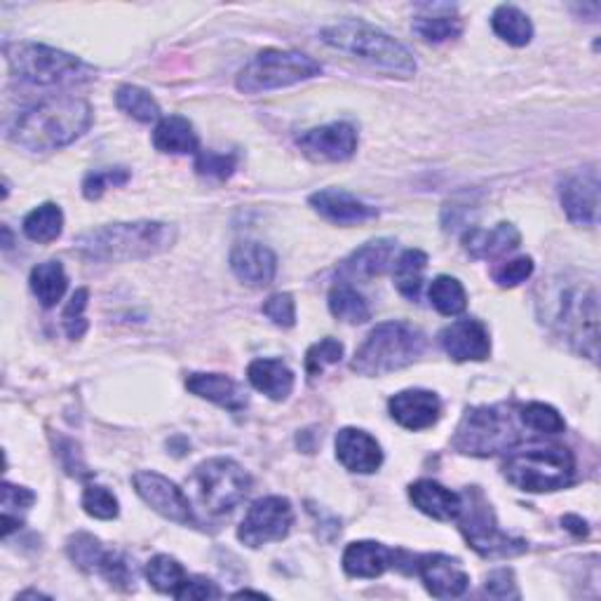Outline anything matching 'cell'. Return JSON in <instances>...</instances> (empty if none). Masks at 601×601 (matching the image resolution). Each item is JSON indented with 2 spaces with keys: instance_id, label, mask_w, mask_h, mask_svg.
Here are the masks:
<instances>
[{
  "instance_id": "cell-35",
  "label": "cell",
  "mask_w": 601,
  "mask_h": 601,
  "mask_svg": "<svg viewBox=\"0 0 601 601\" xmlns=\"http://www.w3.org/2000/svg\"><path fill=\"white\" fill-rule=\"evenodd\" d=\"M413 33L421 41L430 43V45H442L446 41H454L461 36L463 31V22L458 20L456 14H421L416 16L411 24Z\"/></svg>"
},
{
  "instance_id": "cell-31",
  "label": "cell",
  "mask_w": 601,
  "mask_h": 601,
  "mask_svg": "<svg viewBox=\"0 0 601 601\" xmlns=\"http://www.w3.org/2000/svg\"><path fill=\"white\" fill-rule=\"evenodd\" d=\"M494 33L512 47H524L533 38V24L517 5H498L491 14Z\"/></svg>"
},
{
  "instance_id": "cell-44",
  "label": "cell",
  "mask_w": 601,
  "mask_h": 601,
  "mask_svg": "<svg viewBox=\"0 0 601 601\" xmlns=\"http://www.w3.org/2000/svg\"><path fill=\"white\" fill-rule=\"evenodd\" d=\"M97 571L102 574L104 580L109 582L111 588H115V590L129 592L132 588H135V574H132L125 555H121V553H113V549H106V555L102 557V562H99V569Z\"/></svg>"
},
{
  "instance_id": "cell-19",
  "label": "cell",
  "mask_w": 601,
  "mask_h": 601,
  "mask_svg": "<svg viewBox=\"0 0 601 601\" xmlns=\"http://www.w3.org/2000/svg\"><path fill=\"white\" fill-rule=\"evenodd\" d=\"M416 574L421 576L426 590L435 599H454L470 588V576L465 574L458 559L446 555H426L416 564Z\"/></svg>"
},
{
  "instance_id": "cell-45",
  "label": "cell",
  "mask_w": 601,
  "mask_h": 601,
  "mask_svg": "<svg viewBox=\"0 0 601 601\" xmlns=\"http://www.w3.org/2000/svg\"><path fill=\"white\" fill-rule=\"evenodd\" d=\"M88 298H90V292H88V290H78V292L71 296L69 306L64 308L61 322H64L66 337H69L71 341L82 339V337H86V331H88V320H86Z\"/></svg>"
},
{
  "instance_id": "cell-30",
  "label": "cell",
  "mask_w": 601,
  "mask_h": 601,
  "mask_svg": "<svg viewBox=\"0 0 601 601\" xmlns=\"http://www.w3.org/2000/svg\"><path fill=\"white\" fill-rule=\"evenodd\" d=\"M428 265V254L421 249H407L395 263H393V280L397 292L409 300H419L421 287H423V273Z\"/></svg>"
},
{
  "instance_id": "cell-46",
  "label": "cell",
  "mask_w": 601,
  "mask_h": 601,
  "mask_svg": "<svg viewBox=\"0 0 601 601\" xmlns=\"http://www.w3.org/2000/svg\"><path fill=\"white\" fill-rule=\"evenodd\" d=\"M261 310L275 327L292 329L296 325V304L292 294H273Z\"/></svg>"
},
{
  "instance_id": "cell-34",
  "label": "cell",
  "mask_w": 601,
  "mask_h": 601,
  "mask_svg": "<svg viewBox=\"0 0 601 601\" xmlns=\"http://www.w3.org/2000/svg\"><path fill=\"white\" fill-rule=\"evenodd\" d=\"M115 106L139 123H156L160 118V104L156 97L137 86H121L115 90Z\"/></svg>"
},
{
  "instance_id": "cell-47",
  "label": "cell",
  "mask_w": 601,
  "mask_h": 601,
  "mask_svg": "<svg viewBox=\"0 0 601 601\" xmlns=\"http://www.w3.org/2000/svg\"><path fill=\"white\" fill-rule=\"evenodd\" d=\"M533 273V259L531 257H520L506 261L503 265H498L494 271V280L498 287H517L522 285L524 280H529Z\"/></svg>"
},
{
  "instance_id": "cell-4",
  "label": "cell",
  "mask_w": 601,
  "mask_h": 601,
  "mask_svg": "<svg viewBox=\"0 0 601 601\" xmlns=\"http://www.w3.org/2000/svg\"><path fill=\"white\" fill-rule=\"evenodd\" d=\"M426 337L423 331L409 322H383L376 325L370 337L355 350L350 370L360 376H386L407 370L423 355Z\"/></svg>"
},
{
  "instance_id": "cell-10",
  "label": "cell",
  "mask_w": 601,
  "mask_h": 601,
  "mask_svg": "<svg viewBox=\"0 0 601 601\" xmlns=\"http://www.w3.org/2000/svg\"><path fill=\"white\" fill-rule=\"evenodd\" d=\"M458 524L467 545H470L479 557L506 559L526 553V541L510 538L508 533L498 526L491 506L484 500V496L477 489L467 491V503L463 500Z\"/></svg>"
},
{
  "instance_id": "cell-32",
  "label": "cell",
  "mask_w": 601,
  "mask_h": 601,
  "mask_svg": "<svg viewBox=\"0 0 601 601\" xmlns=\"http://www.w3.org/2000/svg\"><path fill=\"white\" fill-rule=\"evenodd\" d=\"M329 310L337 320L348 325H364L372 317L370 304H366L364 296L355 287H350L348 282H339L337 287H331Z\"/></svg>"
},
{
  "instance_id": "cell-11",
  "label": "cell",
  "mask_w": 601,
  "mask_h": 601,
  "mask_svg": "<svg viewBox=\"0 0 601 601\" xmlns=\"http://www.w3.org/2000/svg\"><path fill=\"white\" fill-rule=\"evenodd\" d=\"M555 322L564 339L569 341L580 355L597 358L599 343V296L597 287H564L555 300Z\"/></svg>"
},
{
  "instance_id": "cell-14",
  "label": "cell",
  "mask_w": 601,
  "mask_h": 601,
  "mask_svg": "<svg viewBox=\"0 0 601 601\" xmlns=\"http://www.w3.org/2000/svg\"><path fill=\"white\" fill-rule=\"evenodd\" d=\"M296 146L317 162H345L358 150V129L350 123H329L308 129L296 139Z\"/></svg>"
},
{
  "instance_id": "cell-5",
  "label": "cell",
  "mask_w": 601,
  "mask_h": 601,
  "mask_svg": "<svg viewBox=\"0 0 601 601\" xmlns=\"http://www.w3.org/2000/svg\"><path fill=\"white\" fill-rule=\"evenodd\" d=\"M10 71L31 86H73L94 78V69L82 59L41 43H14L5 49Z\"/></svg>"
},
{
  "instance_id": "cell-6",
  "label": "cell",
  "mask_w": 601,
  "mask_h": 601,
  "mask_svg": "<svg viewBox=\"0 0 601 601\" xmlns=\"http://www.w3.org/2000/svg\"><path fill=\"white\" fill-rule=\"evenodd\" d=\"M503 475L514 489L526 494H549L569 487L576 475V456L566 446H536L512 454Z\"/></svg>"
},
{
  "instance_id": "cell-18",
  "label": "cell",
  "mask_w": 601,
  "mask_h": 601,
  "mask_svg": "<svg viewBox=\"0 0 601 601\" xmlns=\"http://www.w3.org/2000/svg\"><path fill=\"white\" fill-rule=\"evenodd\" d=\"M388 411L397 426H402L411 432H419L426 428H432L442 416V399L423 388L402 390L390 397Z\"/></svg>"
},
{
  "instance_id": "cell-42",
  "label": "cell",
  "mask_w": 601,
  "mask_h": 601,
  "mask_svg": "<svg viewBox=\"0 0 601 601\" xmlns=\"http://www.w3.org/2000/svg\"><path fill=\"white\" fill-rule=\"evenodd\" d=\"M238 170V158L233 154H216V150H200L195 158V172L200 177L226 181Z\"/></svg>"
},
{
  "instance_id": "cell-53",
  "label": "cell",
  "mask_w": 601,
  "mask_h": 601,
  "mask_svg": "<svg viewBox=\"0 0 601 601\" xmlns=\"http://www.w3.org/2000/svg\"><path fill=\"white\" fill-rule=\"evenodd\" d=\"M236 597H259V599H263L265 594H263V592H254V590H242V592H238Z\"/></svg>"
},
{
  "instance_id": "cell-41",
  "label": "cell",
  "mask_w": 601,
  "mask_h": 601,
  "mask_svg": "<svg viewBox=\"0 0 601 601\" xmlns=\"http://www.w3.org/2000/svg\"><path fill=\"white\" fill-rule=\"evenodd\" d=\"M343 358V343L337 339H322L308 348L306 353V374L310 378L322 376V372L331 364H339Z\"/></svg>"
},
{
  "instance_id": "cell-24",
  "label": "cell",
  "mask_w": 601,
  "mask_h": 601,
  "mask_svg": "<svg viewBox=\"0 0 601 601\" xmlns=\"http://www.w3.org/2000/svg\"><path fill=\"white\" fill-rule=\"evenodd\" d=\"M522 242V233L514 224L500 222L491 230L484 228H467L463 233V249L473 259H498L503 254L514 252Z\"/></svg>"
},
{
  "instance_id": "cell-16",
  "label": "cell",
  "mask_w": 601,
  "mask_h": 601,
  "mask_svg": "<svg viewBox=\"0 0 601 601\" xmlns=\"http://www.w3.org/2000/svg\"><path fill=\"white\" fill-rule=\"evenodd\" d=\"M407 553L402 549L386 547L376 541L350 543L343 553V571L350 578H381L388 569H402V559Z\"/></svg>"
},
{
  "instance_id": "cell-9",
  "label": "cell",
  "mask_w": 601,
  "mask_h": 601,
  "mask_svg": "<svg viewBox=\"0 0 601 601\" xmlns=\"http://www.w3.org/2000/svg\"><path fill=\"white\" fill-rule=\"evenodd\" d=\"M197 503L209 514L236 510L252 491V477L233 458H209L195 467L191 477Z\"/></svg>"
},
{
  "instance_id": "cell-51",
  "label": "cell",
  "mask_w": 601,
  "mask_h": 601,
  "mask_svg": "<svg viewBox=\"0 0 601 601\" xmlns=\"http://www.w3.org/2000/svg\"><path fill=\"white\" fill-rule=\"evenodd\" d=\"M36 503V494L26 487H14V484L5 481L3 484V510L12 512V510H26Z\"/></svg>"
},
{
  "instance_id": "cell-22",
  "label": "cell",
  "mask_w": 601,
  "mask_h": 601,
  "mask_svg": "<svg viewBox=\"0 0 601 601\" xmlns=\"http://www.w3.org/2000/svg\"><path fill=\"white\" fill-rule=\"evenodd\" d=\"M337 458L350 473L372 475L383 465V449L366 430L343 428L337 435Z\"/></svg>"
},
{
  "instance_id": "cell-29",
  "label": "cell",
  "mask_w": 601,
  "mask_h": 601,
  "mask_svg": "<svg viewBox=\"0 0 601 601\" xmlns=\"http://www.w3.org/2000/svg\"><path fill=\"white\" fill-rule=\"evenodd\" d=\"M31 292L36 294V298L45 308L57 306L64 298L66 290H69V275H66L64 265L59 261H45L38 263L36 269L31 271Z\"/></svg>"
},
{
  "instance_id": "cell-2",
  "label": "cell",
  "mask_w": 601,
  "mask_h": 601,
  "mask_svg": "<svg viewBox=\"0 0 601 601\" xmlns=\"http://www.w3.org/2000/svg\"><path fill=\"white\" fill-rule=\"evenodd\" d=\"M174 228L162 222L109 224L86 230L76 238V249L92 261L121 263L156 257L174 242Z\"/></svg>"
},
{
  "instance_id": "cell-38",
  "label": "cell",
  "mask_w": 601,
  "mask_h": 601,
  "mask_svg": "<svg viewBox=\"0 0 601 601\" xmlns=\"http://www.w3.org/2000/svg\"><path fill=\"white\" fill-rule=\"evenodd\" d=\"M66 555L78 566L82 571H94L99 569V562L106 555V549L102 545V541L94 538L92 533L78 531L73 536L66 541Z\"/></svg>"
},
{
  "instance_id": "cell-25",
  "label": "cell",
  "mask_w": 601,
  "mask_h": 601,
  "mask_svg": "<svg viewBox=\"0 0 601 601\" xmlns=\"http://www.w3.org/2000/svg\"><path fill=\"white\" fill-rule=\"evenodd\" d=\"M409 498L416 510L432 517L438 522H451L458 520L463 508V496L442 487L440 481L432 479H419L409 487Z\"/></svg>"
},
{
  "instance_id": "cell-39",
  "label": "cell",
  "mask_w": 601,
  "mask_h": 601,
  "mask_svg": "<svg viewBox=\"0 0 601 601\" xmlns=\"http://www.w3.org/2000/svg\"><path fill=\"white\" fill-rule=\"evenodd\" d=\"M520 421L524 428L538 432V435H559V432L566 430V423L562 419V413L543 402H531L520 409Z\"/></svg>"
},
{
  "instance_id": "cell-33",
  "label": "cell",
  "mask_w": 601,
  "mask_h": 601,
  "mask_svg": "<svg viewBox=\"0 0 601 601\" xmlns=\"http://www.w3.org/2000/svg\"><path fill=\"white\" fill-rule=\"evenodd\" d=\"M24 236L38 245L55 242L64 230V212L55 203H45L26 214L24 219Z\"/></svg>"
},
{
  "instance_id": "cell-54",
  "label": "cell",
  "mask_w": 601,
  "mask_h": 601,
  "mask_svg": "<svg viewBox=\"0 0 601 601\" xmlns=\"http://www.w3.org/2000/svg\"><path fill=\"white\" fill-rule=\"evenodd\" d=\"M3 236H5V249H10L12 247V233H10V228L8 226H3Z\"/></svg>"
},
{
  "instance_id": "cell-28",
  "label": "cell",
  "mask_w": 601,
  "mask_h": 601,
  "mask_svg": "<svg viewBox=\"0 0 601 601\" xmlns=\"http://www.w3.org/2000/svg\"><path fill=\"white\" fill-rule=\"evenodd\" d=\"M197 135L189 118L183 115H167L154 129V146L160 154L170 156H186L197 150Z\"/></svg>"
},
{
  "instance_id": "cell-40",
  "label": "cell",
  "mask_w": 601,
  "mask_h": 601,
  "mask_svg": "<svg viewBox=\"0 0 601 601\" xmlns=\"http://www.w3.org/2000/svg\"><path fill=\"white\" fill-rule=\"evenodd\" d=\"M82 510H86L94 520H115L121 514L118 498H115L106 487H99V484H90L82 491Z\"/></svg>"
},
{
  "instance_id": "cell-8",
  "label": "cell",
  "mask_w": 601,
  "mask_h": 601,
  "mask_svg": "<svg viewBox=\"0 0 601 601\" xmlns=\"http://www.w3.org/2000/svg\"><path fill=\"white\" fill-rule=\"evenodd\" d=\"M520 442V430L506 405L475 407L463 413L456 428L454 449L465 456H494Z\"/></svg>"
},
{
  "instance_id": "cell-20",
  "label": "cell",
  "mask_w": 601,
  "mask_h": 601,
  "mask_svg": "<svg viewBox=\"0 0 601 601\" xmlns=\"http://www.w3.org/2000/svg\"><path fill=\"white\" fill-rule=\"evenodd\" d=\"M230 271L247 287H269L277 275V257L265 245L245 240L230 249Z\"/></svg>"
},
{
  "instance_id": "cell-21",
  "label": "cell",
  "mask_w": 601,
  "mask_h": 601,
  "mask_svg": "<svg viewBox=\"0 0 601 601\" xmlns=\"http://www.w3.org/2000/svg\"><path fill=\"white\" fill-rule=\"evenodd\" d=\"M395 240L386 238L366 242L339 265L337 275L341 277V282H370L374 277L386 275L390 271V265L395 263Z\"/></svg>"
},
{
  "instance_id": "cell-37",
  "label": "cell",
  "mask_w": 601,
  "mask_h": 601,
  "mask_svg": "<svg viewBox=\"0 0 601 601\" xmlns=\"http://www.w3.org/2000/svg\"><path fill=\"white\" fill-rule=\"evenodd\" d=\"M146 578L150 586H154L158 592L162 594H172L183 586V580H186V569L170 557V555H156L146 564Z\"/></svg>"
},
{
  "instance_id": "cell-43",
  "label": "cell",
  "mask_w": 601,
  "mask_h": 601,
  "mask_svg": "<svg viewBox=\"0 0 601 601\" xmlns=\"http://www.w3.org/2000/svg\"><path fill=\"white\" fill-rule=\"evenodd\" d=\"M129 170L125 167H104V170H94L82 181V195L88 200H99L113 186H125L129 181Z\"/></svg>"
},
{
  "instance_id": "cell-50",
  "label": "cell",
  "mask_w": 601,
  "mask_h": 601,
  "mask_svg": "<svg viewBox=\"0 0 601 601\" xmlns=\"http://www.w3.org/2000/svg\"><path fill=\"white\" fill-rule=\"evenodd\" d=\"M57 456H59V461L64 465V470L69 473V475H73V477H88L90 475L86 470V463H82V458H80V449H78V444L73 440L59 438L57 440Z\"/></svg>"
},
{
  "instance_id": "cell-3",
  "label": "cell",
  "mask_w": 601,
  "mask_h": 601,
  "mask_svg": "<svg viewBox=\"0 0 601 601\" xmlns=\"http://www.w3.org/2000/svg\"><path fill=\"white\" fill-rule=\"evenodd\" d=\"M320 38L325 45L372 64L374 69L388 76L411 78L416 73V59L409 49L388 36L386 31L362 20H343L329 24L320 31Z\"/></svg>"
},
{
  "instance_id": "cell-1",
  "label": "cell",
  "mask_w": 601,
  "mask_h": 601,
  "mask_svg": "<svg viewBox=\"0 0 601 601\" xmlns=\"http://www.w3.org/2000/svg\"><path fill=\"white\" fill-rule=\"evenodd\" d=\"M92 106L80 97H53L24 111L10 127L8 137L14 146L31 154H49L80 139L92 125Z\"/></svg>"
},
{
  "instance_id": "cell-7",
  "label": "cell",
  "mask_w": 601,
  "mask_h": 601,
  "mask_svg": "<svg viewBox=\"0 0 601 601\" xmlns=\"http://www.w3.org/2000/svg\"><path fill=\"white\" fill-rule=\"evenodd\" d=\"M322 73L320 61L294 49H277L269 47L249 61L238 73L236 86L245 94H259L298 86V82L310 80Z\"/></svg>"
},
{
  "instance_id": "cell-36",
  "label": "cell",
  "mask_w": 601,
  "mask_h": 601,
  "mask_svg": "<svg viewBox=\"0 0 601 601\" xmlns=\"http://www.w3.org/2000/svg\"><path fill=\"white\" fill-rule=\"evenodd\" d=\"M428 296H430V304L435 306V310L446 317L461 315L467 308V294L461 282L451 275H440L432 280Z\"/></svg>"
},
{
  "instance_id": "cell-17",
  "label": "cell",
  "mask_w": 601,
  "mask_h": 601,
  "mask_svg": "<svg viewBox=\"0 0 601 601\" xmlns=\"http://www.w3.org/2000/svg\"><path fill=\"white\" fill-rule=\"evenodd\" d=\"M440 345L454 362H484L491 355L489 329L479 320H458L444 327Z\"/></svg>"
},
{
  "instance_id": "cell-27",
  "label": "cell",
  "mask_w": 601,
  "mask_h": 601,
  "mask_svg": "<svg viewBox=\"0 0 601 601\" xmlns=\"http://www.w3.org/2000/svg\"><path fill=\"white\" fill-rule=\"evenodd\" d=\"M247 378L259 393L271 397L273 402H285L294 390V372L285 362L275 358L254 360L247 366Z\"/></svg>"
},
{
  "instance_id": "cell-49",
  "label": "cell",
  "mask_w": 601,
  "mask_h": 601,
  "mask_svg": "<svg viewBox=\"0 0 601 601\" xmlns=\"http://www.w3.org/2000/svg\"><path fill=\"white\" fill-rule=\"evenodd\" d=\"M484 590H487L489 597H496V599H520L522 597L520 590H517L514 574L510 569H498V571L489 574Z\"/></svg>"
},
{
  "instance_id": "cell-23",
  "label": "cell",
  "mask_w": 601,
  "mask_h": 601,
  "mask_svg": "<svg viewBox=\"0 0 601 601\" xmlns=\"http://www.w3.org/2000/svg\"><path fill=\"white\" fill-rule=\"evenodd\" d=\"M310 207L322 216V219L339 226H355L370 219H376L378 209L362 203L355 195L341 189H322L310 195Z\"/></svg>"
},
{
  "instance_id": "cell-12",
  "label": "cell",
  "mask_w": 601,
  "mask_h": 601,
  "mask_svg": "<svg viewBox=\"0 0 601 601\" xmlns=\"http://www.w3.org/2000/svg\"><path fill=\"white\" fill-rule=\"evenodd\" d=\"M294 526V508L287 498L265 496L252 503L238 529V538L247 547H263L290 536Z\"/></svg>"
},
{
  "instance_id": "cell-26",
  "label": "cell",
  "mask_w": 601,
  "mask_h": 601,
  "mask_svg": "<svg viewBox=\"0 0 601 601\" xmlns=\"http://www.w3.org/2000/svg\"><path fill=\"white\" fill-rule=\"evenodd\" d=\"M186 388L193 395L219 405L233 413L247 409L249 405L247 393L240 388V383L226 374H191L186 378Z\"/></svg>"
},
{
  "instance_id": "cell-52",
  "label": "cell",
  "mask_w": 601,
  "mask_h": 601,
  "mask_svg": "<svg viewBox=\"0 0 601 601\" xmlns=\"http://www.w3.org/2000/svg\"><path fill=\"white\" fill-rule=\"evenodd\" d=\"M562 524H564L566 529H569L571 533H576V536H578V538H586V536H588V533H590L588 524H586V522H582V520H580V517H576V514H566V517H564V520H562Z\"/></svg>"
},
{
  "instance_id": "cell-13",
  "label": "cell",
  "mask_w": 601,
  "mask_h": 601,
  "mask_svg": "<svg viewBox=\"0 0 601 601\" xmlns=\"http://www.w3.org/2000/svg\"><path fill=\"white\" fill-rule=\"evenodd\" d=\"M132 484H135V491L144 503L156 510L165 520H170L181 526H195V514L191 508V500L186 498L172 479H167L160 473L154 470H139L132 477Z\"/></svg>"
},
{
  "instance_id": "cell-15",
  "label": "cell",
  "mask_w": 601,
  "mask_h": 601,
  "mask_svg": "<svg viewBox=\"0 0 601 601\" xmlns=\"http://www.w3.org/2000/svg\"><path fill=\"white\" fill-rule=\"evenodd\" d=\"M562 207L576 226H594L599 216V174L597 167H582L564 179L559 191Z\"/></svg>"
},
{
  "instance_id": "cell-48",
  "label": "cell",
  "mask_w": 601,
  "mask_h": 601,
  "mask_svg": "<svg viewBox=\"0 0 601 601\" xmlns=\"http://www.w3.org/2000/svg\"><path fill=\"white\" fill-rule=\"evenodd\" d=\"M222 590L216 588V582H212L209 578L195 576V578H186L183 580V586L174 592V599H219Z\"/></svg>"
}]
</instances>
